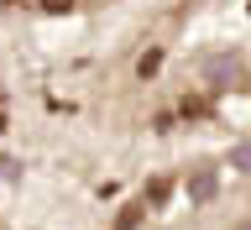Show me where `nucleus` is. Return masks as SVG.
Returning a JSON list of instances; mask_svg holds the SVG:
<instances>
[{"instance_id":"obj_1","label":"nucleus","mask_w":251,"mask_h":230,"mask_svg":"<svg viewBox=\"0 0 251 230\" xmlns=\"http://www.w3.org/2000/svg\"><path fill=\"white\" fill-rule=\"evenodd\" d=\"M230 74H235V52H220L204 63V78H215V84H230Z\"/></svg>"},{"instance_id":"obj_2","label":"nucleus","mask_w":251,"mask_h":230,"mask_svg":"<svg viewBox=\"0 0 251 230\" xmlns=\"http://www.w3.org/2000/svg\"><path fill=\"white\" fill-rule=\"evenodd\" d=\"M157 68H162V47H152V52H147V58L136 63V78H152Z\"/></svg>"},{"instance_id":"obj_3","label":"nucleus","mask_w":251,"mask_h":230,"mask_svg":"<svg viewBox=\"0 0 251 230\" xmlns=\"http://www.w3.org/2000/svg\"><path fill=\"white\" fill-rule=\"evenodd\" d=\"M47 11H68V5H74V0H42Z\"/></svg>"}]
</instances>
